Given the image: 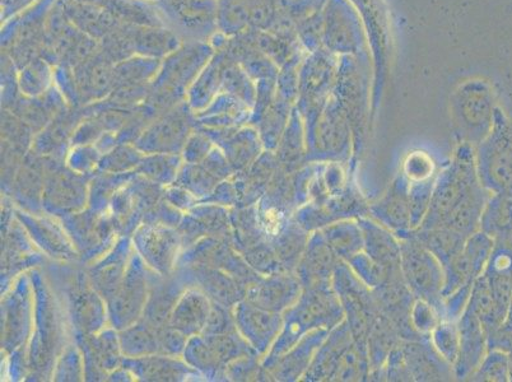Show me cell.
<instances>
[{
  "label": "cell",
  "mask_w": 512,
  "mask_h": 382,
  "mask_svg": "<svg viewBox=\"0 0 512 382\" xmlns=\"http://www.w3.org/2000/svg\"><path fill=\"white\" fill-rule=\"evenodd\" d=\"M504 324L509 326V328L512 329V297H511V302H510V309H509V312H507V318L504 321Z\"/></svg>",
  "instance_id": "34"
},
{
  "label": "cell",
  "mask_w": 512,
  "mask_h": 382,
  "mask_svg": "<svg viewBox=\"0 0 512 382\" xmlns=\"http://www.w3.org/2000/svg\"><path fill=\"white\" fill-rule=\"evenodd\" d=\"M495 97L491 88L473 81L459 88L451 100L455 135L459 143L477 147L491 133L495 123Z\"/></svg>",
  "instance_id": "4"
},
{
  "label": "cell",
  "mask_w": 512,
  "mask_h": 382,
  "mask_svg": "<svg viewBox=\"0 0 512 382\" xmlns=\"http://www.w3.org/2000/svg\"><path fill=\"white\" fill-rule=\"evenodd\" d=\"M402 348L414 382L455 380L453 366L432 346L431 339L402 340Z\"/></svg>",
  "instance_id": "15"
},
{
  "label": "cell",
  "mask_w": 512,
  "mask_h": 382,
  "mask_svg": "<svg viewBox=\"0 0 512 382\" xmlns=\"http://www.w3.org/2000/svg\"><path fill=\"white\" fill-rule=\"evenodd\" d=\"M241 328L250 346L258 353L271 351L283 328V314L246 302L240 314Z\"/></svg>",
  "instance_id": "19"
},
{
  "label": "cell",
  "mask_w": 512,
  "mask_h": 382,
  "mask_svg": "<svg viewBox=\"0 0 512 382\" xmlns=\"http://www.w3.org/2000/svg\"><path fill=\"white\" fill-rule=\"evenodd\" d=\"M342 260L330 249L321 231L311 234L296 274L304 288L332 284L335 269Z\"/></svg>",
  "instance_id": "17"
},
{
  "label": "cell",
  "mask_w": 512,
  "mask_h": 382,
  "mask_svg": "<svg viewBox=\"0 0 512 382\" xmlns=\"http://www.w3.org/2000/svg\"><path fill=\"white\" fill-rule=\"evenodd\" d=\"M344 311L332 284L304 288L300 300L283 314V328L264 366L277 360L314 330H332L343 323Z\"/></svg>",
  "instance_id": "1"
},
{
  "label": "cell",
  "mask_w": 512,
  "mask_h": 382,
  "mask_svg": "<svg viewBox=\"0 0 512 382\" xmlns=\"http://www.w3.org/2000/svg\"><path fill=\"white\" fill-rule=\"evenodd\" d=\"M460 347L453 365L455 380H468L488 352V339L481 321L467 307L458 321Z\"/></svg>",
  "instance_id": "14"
},
{
  "label": "cell",
  "mask_w": 512,
  "mask_h": 382,
  "mask_svg": "<svg viewBox=\"0 0 512 382\" xmlns=\"http://www.w3.org/2000/svg\"><path fill=\"white\" fill-rule=\"evenodd\" d=\"M306 135L304 124H302L300 114L292 115L290 125L283 133L282 139H279L277 161L281 170L287 174L299 171L306 165Z\"/></svg>",
  "instance_id": "23"
},
{
  "label": "cell",
  "mask_w": 512,
  "mask_h": 382,
  "mask_svg": "<svg viewBox=\"0 0 512 382\" xmlns=\"http://www.w3.org/2000/svg\"><path fill=\"white\" fill-rule=\"evenodd\" d=\"M369 209L370 203L363 197L356 180H352L342 193L332 195L324 202H309L297 208L295 218L301 227L313 234L338 221L367 217Z\"/></svg>",
  "instance_id": "8"
},
{
  "label": "cell",
  "mask_w": 512,
  "mask_h": 382,
  "mask_svg": "<svg viewBox=\"0 0 512 382\" xmlns=\"http://www.w3.org/2000/svg\"><path fill=\"white\" fill-rule=\"evenodd\" d=\"M436 177L409 183V208H411L412 230L420 227L427 216L428 209L431 206L432 194H434Z\"/></svg>",
  "instance_id": "29"
},
{
  "label": "cell",
  "mask_w": 512,
  "mask_h": 382,
  "mask_svg": "<svg viewBox=\"0 0 512 382\" xmlns=\"http://www.w3.org/2000/svg\"><path fill=\"white\" fill-rule=\"evenodd\" d=\"M347 264L352 269V272L361 279V282L365 283L371 290L381 286L386 281V278H388L389 273L380 264H377L374 259L370 258L365 251L352 256Z\"/></svg>",
  "instance_id": "30"
},
{
  "label": "cell",
  "mask_w": 512,
  "mask_h": 382,
  "mask_svg": "<svg viewBox=\"0 0 512 382\" xmlns=\"http://www.w3.org/2000/svg\"><path fill=\"white\" fill-rule=\"evenodd\" d=\"M481 231L495 242L512 241V190L491 194L482 214Z\"/></svg>",
  "instance_id": "21"
},
{
  "label": "cell",
  "mask_w": 512,
  "mask_h": 382,
  "mask_svg": "<svg viewBox=\"0 0 512 382\" xmlns=\"http://www.w3.org/2000/svg\"><path fill=\"white\" fill-rule=\"evenodd\" d=\"M495 240L481 230L469 236L462 251L444 267V298L465 284H473L486 270Z\"/></svg>",
  "instance_id": "9"
},
{
  "label": "cell",
  "mask_w": 512,
  "mask_h": 382,
  "mask_svg": "<svg viewBox=\"0 0 512 382\" xmlns=\"http://www.w3.org/2000/svg\"><path fill=\"white\" fill-rule=\"evenodd\" d=\"M468 381L507 382L510 381L509 354L500 349H490L481 365L470 375Z\"/></svg>",
  "instance_id": "27"
},
{
  "label": "cell",
  "mask_w": 512,
  "mask_h": 382,
  "mask_svg": "<svg viewBox=\"0 0 512 382\" xmlns=\"http://www.w3.org/2000/svg\"><path fill=\"white\" fill-rule=\"evenodd\" d=\"M507 354H509L510 381H512V351Z\"/></svg>",
  "instance_id": "35"
},
{
  "label": "cell",
  "mask_w": 512,
  "mask_h": 382,
  "mask_svg": "<svg viewBox=\"0 0 512 382\" xmlns=\"http://www.w3.org/2000/svg\"><path fill=\"white\" fill-rule=\"evenodd\" d=\"M400 335L392 321L381 312L375 323L372 324L369 337H367V353L371 366V374L383 370L390 352L400 342Z\"/></svg>",
  "instance_id": "26"
},
{
  "label": "cell",
  "mask_w": 512,
  "mask_h": 382,
  "mask_svg": "<svg viewBox=\"0 0 512 382\" xmlns=\"http://www.w3.org/2000/svg\"><path fill=\"white\" fill-rule=\"evenodd\" d=\"M430 339L436 351L453 366L458 358L460 347L458 321L441 320L431 333Z\"/></svg>",
  "instance_id": "28"
},
{
  "label": "cell",
  "mask_w": 512,
  "mask_h": 382,
  "mask_svg": "<svg viewBox=\"0 0 512 382\" xmlns=\"http://www.w3.org/2000/svg\"><path fill=\"white\" fill-rule=\"evenodd\" d=\"M357 221L363 232V251L388 273L402 270V246L394 232L369 216Z\"/></svg>",
  "instance_id": "18"
},
{
  "label": "cell",
  "mask_w": 512,
  "mask_h": 382,
  "mask_svg": "<svg viewBox=\"0 0 512 382\" xmlns=\"http://www.w3.org/2000/svg\"><path fill=\"white\" fill-rule=\"evenodd\" d=\"M467 307L481 321L486 330L487 339L500 328L507 318V311L498 304L497 298L493 295L490 284L483 274L473 283Z\"/></svg>",
  "instance_id": "22"
},
{
  "label": "cell",
  "mask_w": 512,
  "mask_h": 382,
  "mask_svg": "<svg viewBox=\"0 0 512 382\" xmlns=\"http://www.w3.org/2000/svg\"><path fill=\"white\" fill-rule=\"evenodd\" d=\"M332 286L341 301L344 320L353 338L360 346L367 348L371 326L381 314L374 292L361 282L346 262L339 263L335 269Z\"/></svg>",
  "instance_id": "6"
},
{
  "label": "cell",
  "mask_w": 512,
  "mask_h": 382,
  "mask_svg": "<svg viewBox=\"0 0 512 382\" xmlns=\"http://www.w3.org/2000/svg\"><path fill=\"white\" fill-rule=\"evenodd\" d=\"M473 284H465L459 290L451 293L444 298V312L442 320L459 321L469 304L470 293H472Z\"/></svg>",
  "instance_id": "33"
},
{
  "label": "cell",
  "mask_w": 512,
  "mask_h": 382,
  "mask_svg": "<svg viewBox=\"0 0 512 382\" xmlns=\"http://www.w3.org/2000/svg\"><path fill=\"white\" fill-rule=\"evenodd\" d=\"M476 165L484 189L512 190V123L496 109L491 133L476 147Z\"/></svg>",
  "instance_id": "5"
},
{
  "label": "cell",
  "mask_w": 512,
  "mask_h": 382,
  "mask_svg": "<svg viewBox=\"0 0 512 382\" xmlns=\"http://www.w3.org/2000/svg\"><path fill=\"white\" fill-rule=\"evenodd\" d=\"M402 273L414 297L435 307L442 320L445 274L435 255L413 239L400 240Z\"/></svg>",
  "instance_id": "7"
},
{
  "label": "cell",
  "mask_w": 512,
  "mask_h": 382,
  "mask_svg": "<svg viewBox=\"0 0 512 382\" xmlns=\"http://www.w3.org/2000/svg\"><path fill=\"white\" fill-rule=\"evenodd\" d=\"M304 286L296 272H277L256 281L250 288L248 300L262 309L285 314L300 300Z\"/></svg>",
  "instance_id": "12"
},
{
  "label": "cell",
  "mask_w": 512,
  "mask_h": 382,
  "mask_svg": "<svg viewBox=\"0 0 512 382\" xmlns=\"http://www.w3.org/2000/svg\"><path fill=\"white\" fill-rule=\"evenodd\" d=\"M329 330L319 329L306 334L290 351L283 353L277 360L265 365L273 380L295 382L301 381L309 370L321 344L327 339Z\"/></svg>",
  "instance_id": "16"
},
{
  "label": "cell",
  "mask_w": 512,
  "mask_h": 382,
  "mask_svg": "<svg viewBox=\"0 0 512 382\" xmlns=\"http://www.w3.org/2000/svg\"><path fill=\"white\" fill-rule=\"evenodd\" d=\"M355 344L356 340L344 320L330 330L301 381L338 382Z\"/></svg>",
  "instance_id": "11"
},
{
  "label": "cell",
  "mask_w": 512,
  "mask_h": 382,
  "mask_svg": "<svg viewBox=\"0 0 512 382\" xmlns=\"http://www.w3.org/2000/svg\"><path fill=\"white\" fill-rule=\"evenodd\" d=\"M482 186L476 165V147L459 143L448 165L437 174L434 194L421 228L441 227L472 191Z\"/></svg>",
  "instance_id": "3"
},
{
  "label": "cell",
  "mask_w": 512,
  "mask_h": 382,
  "mask_svg": "<svg viewBox=\"0 0 512 382\" xmlns=\"http://www.w3.org/2000/svg\"><path fill=\"white\" fill-rule=\"evenodd\" d=\"M411 321L418 334L423 337H431V333L440 324L441 316L434 306L421 298H416L412 306Z\"/></svg>",
  "instance_id": "32"
},
{
  "label": "cell",
  "mask_w": 512,
  "mask_h": 382,
  "mask_svg": "<svg viewBox=\"0 0 512 382\" xmlns=\"http://www.w3.org/2000/svg\"><path fill=\"white\" fill-rule=\"evenodd\" d=\"M310 236V232L301 227L293 216L286 227L271 241L279 262L287 272H296Z\"/></svg>",
  "instance_id": "24"
},
{
  "label": "cell",
  "mask_w": 512,
  "mask_h": 382,
  "mask_svg": "<svg viewBox=\"0 0 512 382\" xmlns=\"http://www.w3.org/2000/svg\"><path fill=\"white\" fill-rule=\"evenodd\" d=\"M306 118V163L342 162L353 156V133L341 101L328 97L309 107Z\"/></svg>",
  "instance_id": "2"
},
{
  "label": "cell",
  "mask_w": 512,
  "mask_h": 382,
  "mask_svg": "<svg viewBox=\"0 0 512 382\" xmlns=\"http://www.w3.org/2000/svg\"><path fill=\"white\" fill-rule=\"evenodd\" d=\"M369 217L389 228L397 237L412 230L409 181L402 171L394 177L383 197L370 204Z\"/></svg>",
  "instance_id": "13"
},
{
  "label": "cell",
  "mask_w": 512,
  "mask_h": 382,
  "mask_svg": "<svg viewBox=\"0 0 512 382\" xmlns=\"http://www.w3.org/2000/svg\"><path fill=\"white\" fill-rule=\"evenodd\" d=\"M400 171L407 177L409 183L428 180L437 176L435 161L426 152L422 151L409 153Z\"/></svg>",
  "instance_id": "31"
},
{
  "label": "cell",
  "mask_w": 512,
  "mask_h": 382,
  "mask_svg": "<svg viewBox=\"0 0 512 382\" xmlns=\"http://www.w3.org/2000/svg\"><path fill=\"white\" fill-rule=\"evenodd\" d=\"M320 231L330 249L342 262L347 263L352 256L363 251L365 242H363L362 228L357 220L338 221Z\"/></svg>",
  "instance_id": "25"
},
{
  "label": "cell",
  "mask_w": 512,
  "mask_h": 382,
  "mask_svg": "<svg viewBox=\"0 0 512 382\" xmlns=\"http://www.w3.org/2000/svg\"><path fill=\"white\" fill-rule=\"evenodd\" d=\"M399 240L413 239L426 248L442 265L449 264L463 250L465 237L448 227L414 228L398 236Z\"/></svg>",
  "instance_id": "20"
},
{
  "label": "cell",
  "mask_w": 512,
  "mask_h": 382,
  "mask_svg": "<svg viewBox=\"0 0 512 382\" xmlns=\"http://www.w3.org/2000/svg\"><path fill=\"white\" fill-rule=\"evenodd\" d=\"M380 311L394 324L402 340H420L423 337L414 330L411 321V311L414 297L408 284L404 281L402 270L389 273L381 286L372 290Z\"/></svg>",
  "instance_id": "10"
}]
</instances>
